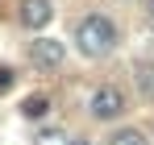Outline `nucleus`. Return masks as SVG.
<instances>
[{
	"label": "nucleus",
	"instance_id": "nucleus-7",
	"mask_svg": "<svg viewBox=\"0 0 154 145\" xmlns=\"http://www.w3.org/2000/svg\"><path fill=\"white\" fill-rule=\"evenodd\" d=\"M33 141L38 145H67V137H63V129H38Z\"/></svg>",
	"mask_w": 154,
	"mask_h": 145
},
{
	"label": "nucleus",
	"instance_id": "nucleus-8",
	"mask_svg": "<svg viewBox=\"0 0 154 145\" xmlns=\"http://www.w3.org/2000/svg\"><path fill=\"white\" fill-rule=\"evenodd\" d=\"M42 108H46V99H29V104H25V112H29V116H38Z\"/></svg>",
	"mask_w": 154,
	"mask_h": 145
},
{
	"label": "nucleus",
	"instance_id": "nucleus-4",
	"mask_svg": "<svg viewBox=\"0 0 154 145\" xmlns=\"http://www.w3.org/2000/svg\"><path fill=\"white\" fill-rule=\"evenodd\" d=\"M50 0H21V25L29 29H42V25H50Z\"/></svg>",
	"mask_w": 154,
	"mask_h": 145
},
{
	"label": "nucleus",
	"instance_id": "nucleus-5",
	"mask_svg": "<svg viewBox=\"0 0 154 145\" xmlns=\"http://www.w3.org/2000/svg\"><path fill=\"white\" fill-rule=\"evenodd\" d=\"M133 83H137V91L146 99H154V62H137L133 67Z\"/></svg>",
	"mask_w": 154,
	"mask_h": 145
},
{
	"label": "nucleus",
	"instance_id": "nucleus-2",
	"mask_svg": "<svg viewBox=\"0 0 154 145\" xmlns=\"http://www.w3.org/2000/svg\"><path fill=\"white\" fill-rule=\"evenodd\" d=\"M88 108H92V116H96V120H112V116H121V108H125V96H121L117 87H96Z\"/></svg>",
	"mask_w": 154,
	"mask_h": 145
},
{
	"label": "nucleus",
	"instance_id": "nucleus-9",
	"mask_svg": "<svg viewBox=\"0 0 154 145\" xmlns=\"http://www.w3.org/2000/svg\"><path fill=\"white\" fill-rule=\"evenodd\" d=\"M67 145H88V141H67Z\"/></svg>",
	"mask_w": 154,
	"mask_h": 145
},
{
	"label": "nucleus",
	"instance_id": "nucleus-10",
	"mask_svg": "<svg viewBox=\"0 0 154 145\" xmlns=\"http://www.w3.org/2000/svg\"><path fill=\"white\" fill-rule=\"evenodd\" d=\"M150 17H154V0H150Z\"/></svg>",
	"mask_w": 154,
	"mask_h": 145
},
{
	"label": "nucleus",
	"instance_id": "nucleus-3",
	"mask_svg": "<svg viewBox=\"0 0 154 145\" xmlns=\"http://www.w3.org/2000/svg\"><path fill=\"white\" fill-rule=\"evenodd\" d=\"M29 58H33V67H42V71H54V67H63V42L38 37V42L29 46Z\"/></svg>",
	"mask_w": 154,
	"mask_h": 145
},
{
	"label": "nucleus",
	"instance_id": "nucleus-6",
	"mask_svg": "<svg viewBox=\"0 0 154 145\" xmlns=\"http://www.w3.org/2000/svg\"><path fill=\"white\" fill-rule=\"evenodd\" d=\"M108 145H150V141H146L137 129H121V133H117V137H112Z\"/></svg>",
	"mask_w": 154,
	"mask_h": 145
},
{
	"label": "nucleus",
	"instance_id": "nucleus-1",
	"mask_svg": "<svg viewBox=\"0 0 154 145\" xmlns=\"http://www.w3.org/2000/svg\"><path fill=\"white\" fill-rule=\"evenodd\" d=\"M75 42H79V50H83L88 58H104L108 50L117 46V25L108 21L104 13H92V17H83V21H79Z\"/></svg>",
	"mask_w": 154,
	"mask_h": 145
}]
</instances>
